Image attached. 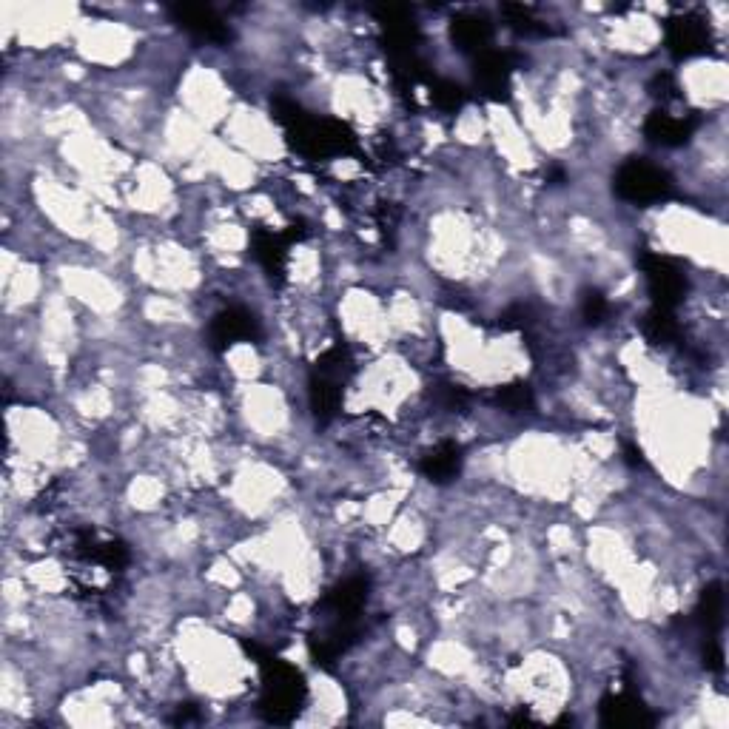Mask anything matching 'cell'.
Instances as JSON below:
<instances>
[{"mask_svg":"<svg viewBox=\"0 0 729 729\" xmlns=\"http://www.w3.org/2000/svg\"><path fill=\"white\" fill-rule=\"evenodd\" d=\"M505 15L510 20V26L522 35H550V26L542 23L539 18H533V12L527 6H505Z\"/></svg>","mask_w":729,"mask_h":729,"instance_id":"cell-20","label":"cell"},{"mask_svg":"<svg viewBox=\"0 0 729 729\" xmlns=\"http://www.w3.org/2000/svg\"><path fill=\"white\" fill-rule=\"evenodd\" d=\"M302 228L297 225H291L288 231H282V234H274V231H268V228H257L254 231V237H251V243H254V257L260 260V265L268 271V277L271 280L282 282L285 277V262H288V245L294 243V240H300Z\"/></svg>","mask_w":729,"mask_h":729,"instance_id":"cell-6","label":"cell"},{"mask_svg":"<svg viewBox=\"0 0 729 729\" xmlns=\"http://www.w3.org/2000/svg\"><path fill=\"white\" fill-rule=\"evenodd\" d=\"M257 337H260V322L245 308H228L223 314H217L208 328V339H211L214 351H225L228 345L251 342Z\"/></svg>","mask_w":729,"mask_h":729,"instance_id":"cell-7","label":"cell"},{"mask_svg":"<svg viewBox=\"0 0 729 729\" xmlns=\"http://www.w3.org/2000/svg\"><path fill=\"white\" fill-rule=\"evenodd\" d=\"M419 470L425 473V479H430L433 485H448L459 476L462 470V448L456 442H442L436 448L422 456Z\"/></svg>","mask_w":729,"mask_h":729,"instance_id":"cell-13","label":"cell"},{"mask_svg":"<svg viewBox=\"0 0 729 729\" xmlns=\"http://www.w3.org/2000/svg\"><path fill=\"white\" fill-rule=\"evenodd\" d=\"M692 618L710 638H715V633L724 627V587H721V581H712L701 590V599L695 604Z\"/></svg>","mask_w":729,"mask_h":729,"instance_id":"cell-14","label":"cell"},{"mask_svg":"<svg viewBox=\"0 0 729 729\" xmlns=\"http://www.w3.org/2000/svg\"><path fill=\"white\" fill-rule=\"evenodd\" d=\"M430 100L436 109L442 112H459L468 100V92L459 86V83H450V80H433L430 83Z\"/></svg>","mask_w":729,"mask_h":729,"instance_id":"cell-19","label":"cell"},{"mask_svg":"<svg viewBox=\"0 0 729 729\" xmlns=\"http://www.w3.org/2000/svg\"><path fill=\"white\" fill-rule=\"evenodd\" d=\"M191 721H200V712L194 704H186V707H180L177 715L171 718V724H191Z\"/></svg>","mask_w":729,"mask_h":729,"instance_id":"cell-26","label":"cell"},{"mask_svg":"<svg viewBox=\"0 0 729 729\" xmlns=\"http://www.w3.org/2000/svg\"><path fill=\"white\" fill-rule=\"evenodd\" d=\"M704 664H707L710 670H715V673L724 670V653H721V644H718L715 638H710L707 647H704Z\"/></svg>","mask_w":729,"mask_h":729,"instance_id":"cell-25","label":"cell"},{"mask_svg":"<svg viewBox=\"0 0 729 729\" xmlns=\"http://www.w3.org/2000/svg\"><path fill=\"white\" fill-rule=\"evenodd\" d=\"M638 265H641V271L647 277V291L653 297L655 308L673 311L675 305L684 300V294H687V274H684V268L675 260H670V257L650 254V251L641 254Z\"/></svg>","mask_w":729,"mask_h":729,"instance_id":"cell-4","label":"cell"},{"mask_svg":"<svg viewBox=\"0 0 729 729\" xmlns=\"http://www.w3.org/2000/svg\"><path fill=\"white\" fill-rule=\"evenodd\" d=\"M351 371H354V359L348 354V348H342V345L325 351L317 359V368H314V374L325 376L331 382H339V385H345V379L351 376Z\"/></svg>","mask_w":729,"mask_h":729,"instance_id":"cell-18","label":"cell"},{"mask_svg":"<svg viewBox=\"0 0 729 729\" xmlns=\"http://www.w3.org/2000/svg\"><path fill=\"white\" fill-rule=\"evenodd\" d=\"M245 650L257 655V664H260V715L268 724H291L302 712L305 695H308L302 673L277 655L262 653L254 644H245Z\"/></svg>","mask_w":729,"mask_h":729,"instance_id":"cell-1","label":"cell"},{"mask_svg":"<svg viewBox=\"0 0 729 729\" xmlns=\"http://www.w3.org/2000/svg\"><path fill=\"white\" fill-rule=\"evenodd\" d=\"M436 399L445 405V408H462L465 402H468V391L462 388V385H439V391H436Z\"/></svg>","mask_w":729,"mask_h":729,"instance_id":"cell-23","label":"cell"},{"mask_svg":"<svg viewBox=\"0 0 729 729\" xmlns=\"http://www.w3.org/2000/svg\"><path fill=\"white\" fill-rule=\"evenodd\" d=\"M601 724L604 727H653L655 715L633 692H610L601 698Z\"/></svg>","mask_w":729,"mask_h":729,"instance_id":"cell-8","label":"cell"},{"mask_svg":"<svg viewBox=\"0 0 729 729\" xmlns=\"http://www.w3.org/2000/svg\"><path fill=\"white\" fill-rule=\"evenodd\" d=\"M695 126H698V117H695V114L675 117V114L670 112H653L647 117V123H644V134H647L653 143H658V146L675 149V146H684V143L690 140Z\"/></svg>","mask_w":729,"mask_h":729,"instance_id":"cell-11","label":"cell"},{"mask_svg":"<svg viewBox=\"0 0 729 729\" xmlns=\"http://www.w3.org/2000/svg\"><path fill=\"white\" fill-rule=\"evenodd\" d=\"M710 46V26L701 18L681 15V18H673L667 23V49L678 60L704 55V52H710Z\"/></svg>","mask_w":729,"mask_h":729,"instance_id":"cell-5","label":"cell"},{"mask_svg":"<svg viewBox=\"0 0 729 729\" xmlns=\"http://www.w3.org/2000/svg\"><path fill=\"white\" fill-rule=\"evenodd\" d=\"M613 191L621 200L636 203V206H650L673 197V180L664 169H658L647 160H627L616 171Z\"/></svg>","mask_w":729,"mask_h":729,"instance_id":"cell-3","label":"cell"},{"mask_svg":"<svg viewBox=\"0 0 729 729\" xmlns=\"http://www.w3.org/2000/svg\"><path fill=\"white\" fill-rule=\"evenodd\" d=\"M496 402L510 413H522L533 408V391L522 385V382H513V385H505L502 391L496 393Z\"/></svg>","mask_w":729,"mask_h":729,"instance_id":"cell-21","label":"cell"},{"mask_svg":"<svg viewBox=\"0 0 729 729\" xmlns=\"http://www.w3.org/2000/svg\"><path fill=\"white\" fill-rule=\"evenodd\" d=\"M644 337L655 342V345H673L681 337V325L675 319L673 311L667 308H655L644 317Z\"/></svg>","mask_w":729,"mask_h":729,"instance_id":"cell-17","label":"cell"},{"mask_svg":"<svg viewBox=\"0 0 729 729\" xmlns=\"http://www.w3.org/2000/svg\"><path fill=\"white\" fill-rule=\"evenodd\" d=\"M650 89H653V94L661 100V103H667V100H675V97H678V86H675L673 75H667V72L655 75L653 83H650Z\"/></svg>","mask_w":729,"mask_h":729,"instance_id":"cell-24","label":"cell"},{"mask_svg":"<svg viewBox=\"0 0 729 729\" xmlns=\"http://www.w3.org/2000/svg\"><path fill=\"white\" fill-rule=\"evenodd\" d=\"M610 314V305L601 297V291H587L584 300H581V317L587 319L590 325H601Z\"/></svg>","mask_w":729,"mask_h":729,"instance_id":"cell-22","label":"cell"},{"mask_svg":"<svg viewBox=\"0 0 729 729\" xmlns=\"http://www.w3.org/2000/svg\"><path fill=\"white\" fill-rule=\"evenodd\" d=\"M624 459H627V465H633V468H644V453L638 445H624Z\"/></svg>","mask_w":729,"mask_h":729,"instance_id":"cell-27","label":"cell"},{"mask_svg":"<svg viewBox=\"0 0 729 729\" xmlns=\"http://www.w3.org/2000/svg\"><path fill=\"white\" fill-rule=\"evenodd\" d=\"M288 143L305 157H328V154H345L356 149L354 131L339 120H314L302 114L300 123L285 129Z\"/></svg>","mask_w":729,"mask_h":729,"instance_id":"cell-2","label":"cell"},{"mask_svg":"<svg viewBox=\"0 0 729 729\" xmlns=\"http://www.w3.org/2000/svg\"><path fill=\"white\" fill-rule=\"evenodd\" d=\"M453 43L462 49V52H487V43L493 38V29L485 18H459L453 20Z\"/></svg>","mask_w":729,"mask_h":729,"instance_id":"cell-16","label":"cell"},{"mask_svg":"<svg viewBox=\"0 0 729 729\" xmlns=\"http://www.w3.org/2000/svg\"><path fill=\"white\" fill-rule=\"evenodd\" d=\"M510 75H513V57L507 52H482L476 60V83L479 92L490 100H507L510 94Z\"/></svg>","mask_w":729,"mask_h":729,"instance_id":"cell-9","label":"cell"},{"mask_svg":"<svg viewBox=\"0 0 729 729\" xmlns=\"http://www.w3.org/2000/svg\"><path fill=\"white\" fill-rule=\"evenodd\" d=\"M174 12V20L191 32V35H197V38L203 40H211V43H225V40L231 38V32H228V26H225L223 20L217 18L208 6H174L171 9Z\"/></svg>","mask_w":729,"mask_h":729,"instance_id":"cell-12","label":"cell"},{"mask_svg":"<svg viewBox=\"0 0 729 729\" xmlns=\"http://www.w3.org/2000/svg\"><path fill=\"white\" fill-rule=\"evenodd\" d=\"M308 396H311V411L319 422H331L339 413V405H342V385L325 379V376L311 374Z\"/></svg>","mask_w":729,"mask_h":729,"instance_id":"cell-15","label":"cell"},{"mask_svg":"<svg viewBox=\"0 0 729 729\" xmlns=\"http://www.w3.org/2000/svg\"><path fill=\"white\" fill-rule=\"evenodd\" d=\"M368 601V579L354 576V579H345L337 584L325 599H322V610L328 613V618L334 621H356L362 607Z\"/></svg>","mask_w":729,"mask_h":729,"instance_id":"cell-10","label":"cell"}]
</instances>
